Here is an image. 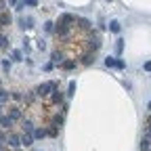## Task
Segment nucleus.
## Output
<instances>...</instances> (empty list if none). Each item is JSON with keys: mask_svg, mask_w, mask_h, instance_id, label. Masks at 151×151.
I'll use <instances>...</instances> for the list:
<instances>
[{"mask_svg": "<svg viewBox=\"0 0 151 151\" xmlns=\"http://www.w3.org/2000/svg\"><path fill=\"white\" fill-rule=\"evenodd\" d=\"M57 88H59L57 82H44V84H40V86L36 88V97H48V94L52 90H57Z\"/></svg>", "mask_w": 151, "mask_h": 151, "instance_id": "f257e3e1", "label": "nucleus"}, {"mask_svg": "<svg viewBox=\"0 0 151 151\" xmlns=\"http://www.w3.org/2000/svg\"><path fill=\"white\" fill-rule=\"evenodd\" d=\"M34 17H19V27H23V29H32L34 27Z\"/></svg>", "mask_w": 151, "mask_h": 151, "instance_id": "f03ea898", "label": "nucleus"}, {"mask_svg": "<svg viewBox=\"0 0 151 151\" xmlns=\"http://www.w3.org/2000/svg\"><path fill=\"white\" fill-rule=\"evenodd\" d=\"M6 143H9V147H13V149H19V147H21V139H19V134H13V132L6 137Z\"/></svg>", "mask_w": 151, "mask_h": 151, "instance_id": "7ed1b4c3", "label": "nucleus"}, {"mask_svg": "<svg viewBox=\"0 0 151 151\" xmlns=\"http://www.w3.org/2000/svg\"><path fill=\"white\" fill-rule=\"evenodd\" d=\"M57 23H61V25H67V27H71L69 23H76V17L65 13V15H61V17H59V21H57Z\"/></svg>", "mask_w": 151, "mask_h": 151, "instance_id": "20e7f679", "label": "nucleus"}, {"mask_svg": "<svg viewBox=\"0 0 151 151\" xmlns=\"http://www.w3.org/2000/svg\"><path fill=\"white\" fill-rule=\"evenodd\" d=\"M11 21H13L11 13H6V11H2V13H0V27H4V25H11Z\"/></svg>", "mask_w": 151, "mask_h": 151, "instance_id": "39448f33", "label": "nucleus"}, {"mask_svg": "<svg viewBox=\"0 0 151 151\" xmlns=\"http://www.w3.org/2000/svg\"><path fill=\"white\" fill-rule=\"evenodd\" d=\"M88 48H90L92 52H94V50H99V48H101V38H99V36H94L92 40H88Z\"/></svg>", "mask_w": 151, "mask_h": 151, "instance_id": "423d86ee", "label": "nucleus"}, {"mask_svg": "<svg viewBox=\"0 0 151 151\" xmlns=\"http://www.w3.org/2000/svg\"><path fill=\"white\" fill-rule=\"evenodd\" d=\"M19 139H21V145H25V147H32V145H34V137H32V134H27V132L19 134Z\"/></svg>", "mask_w": 151, "mask_h": 151, "instance_id": "0eeeda50", "label": "nucleus"}, {"mask_svg": "<svg viewBox=\"0 0 151 151\" xmlns=\"http://www.w3.org/2000/svg\"><path fill=\"white\" fill-rule=\"evenodd\" d=\"M13 126V120L9 116H0V128H4V130H11Z\"/></svg>", "mask_w": 151, "mask_h": 151, "instance_id": "6e6552de", "label": "nucleus"}, {"mask_svg": "<svg viewBox=\"0 0 151 151\" xmlns=\"http://www.w3.org/2000/svg\"><path fill=\"white\" fill-rule=\"evenodd\" d=\"M9 118L15 122V120H21V109H19V107H11L9 109Z\"/></svg>", "mask_w": 151, "mask_h": 151, "instance_id": "1a4fd4ad", "label": "nucleus"}, {"mask_svg": "<svg viewBox=\"0 0 151 151\" xmlns=\"http://www.w3.org/2000/svg\"><path fill=\"white\" fill-rule=\"evenodd\" d=\"M21 126H23V132H27V134H32V132L36 130L32 120H21Z\"/></svg>", "mask_w": 151, "mask_h": 151, "instance_id": "9d476101", "label": "nucleus"}, {"mask_svg": "<svg viewBox=\"0 0 151 151\" xmlns=\"http://www.w3.org/2000/svg\"><path fill=\"white\" fill-rule=\"evenodd\" d=\"M50 101H52V103H61V101H63V92H61L59 88L52 90V92H50Z\"/></svg>", "mask_w": 151, "mask_h": 151, "instance_id": "9b49d317", "label": "nucleus"}, {"mask_svg": "<svg viewBox=\"0 0 151 151\" xmlns=\"http://www.w3.org/2000/svg\"><path fill=\"white\" fill-rule=\"evenodd\" d=\"M9 99H11V92H9V90H4V88H0V105L9 103Z\"/></svg>", "mask_w": 151, "mask_h": 151, "instance_id": "f8f14e48", "label": "nucleus"}, {"mask_svg": "<svg viewBox=\"0 0 151 151\" xmlns=\"http://www.w3.org/2000/svg\"><path fill=\"white\" fill-rule=\"evenodd\" d=\"M50 61H52V63H63V52H59V50H52V55H50Z\"/></svg>", "mask_w": 151, "mask_h": 151, "instance_id": "ddd939ff", "label": "nucleus"}, {"mask_svg": "<svg viewBox=\"0 0 151 151\" xmlns=\"http://www.w3.org/2000/svg\"><path fill=\"white\" fill-rule=\"evenodd\" d=\"M55 32H57V34H59V36H63V38H65V36L69 34V27H67V25H61V23H57V27H55Z\"/></svg>", "mask_w": 151, "mask_h": 151, "instance_id": "4468645a", "label": "nucleus"}, {"mask_svg": "<svg viewBox=\"0 0 151 151\" xmlns=\"http://www.w3.org/2000/svg\"><path fill=\"white\" fill-rule=\"evenodd\" d=\"M32 137H34V141H36V139H44V137H46V130H44V128H36V130L32 132Z\"/></svg>", "mask_w": 151, "mask_h": 151, "instance_id": "2eb2a0df", "label": "nucleus"}, {"mask_svg": "<svg viewBox=\"0 0 151 151\" xmlns=\"http://www.w3.org/2000/svg\"><path fill=\"white\" fill-rule=\"evenodd\" d=\"M109 29H111L113 34H120V29H122L120 21H111V23H109Z\"/></svg>", "mask_w": 151, "mask_h": 151, "instance_id": "dca6fc26", "label": "nucleus"}, {"mask_svg": "<svg viewBox=\"0 0 151 151\" xmlns=\"http://www.w3.org/2000/svg\"><path fill=\"white\" fill-rule=\"evenodd\" d=\"M78 23H80V27H82V29H90V27H92V23L88 21V19H84V17H82V19H78Z\"/></svg>", "mask_w": 151, "mask_h": 151, "instance_id": "f3484780", "label": "nucleus"}, {"mask_svg": "<svg viewBox=\"0 0 151 151\" xmlns=\"http://www.w3.org/2000/svg\"><path fill=\"white\" fill-rule=\"evenodd\" d=\"M82 63H84V65L94 63V55H90V52H88V55H84V57H82Z\"/></svg>", "mask_w": 151, "mask_h": 151, "instance_id": "a211bd4d", "label": "nucleus"}, {"mask_svg": "<svg viewBox=\"0 0 151 151\" xmlns=\"http://www.w3.org/2000/svg\"><path fill=\"white\" fill-rule=\"evenodd\" d=\"M61 67H63L65 71H69V69H73V67H76V61H63V63H61Z\"/></svg>", "mask_w": 151, "mask_h": 151, "instance_id": "6ab92c4d", "label": "nucleus"}, {"mask_svg": "<svg viewBox=\"0 0 151 151\" xmlns=\"http://www.w3.org/2000/svg\"><path fill=\"white\" fill-rule=\"evenodd\" d=\"M44 32H46V34H52V32H55V23H52V21H46V23H44Z\"/></svg>", "mask_w": 151, "mask_h": 151, "instance_id": "aec40b11", "label": "nucleus"}, {"mask_svg": "<svg viewBox=\"0 0 151 151\" xmlns=\"http://www.w3.org/2000/svg\"><path fill=\"white\" fill-rule=\"evenodd\" d=\"M76 94V82H69V86H67V97H73Z\"/></svg>", "mask_w": 151, "mask_h": 151, "instance_id": "412c9836", "label": "nucleus"}, {"mask_svg": "<svg viewBox=\"0 0 151 151\" xmlns=\"http://www.w3.org/2000/svg\"><path fill=\"white\" fill-rule=\"evenodd\" d=\"M6 46H9V38L0 34V48H6Z\"/></svg>", "mask_w": 151, "mask_h": 151, "instance_id": "4be33fe9", "label": "nucleus"}, {"mask_svg": "<svg viewBox=\"0 0 151 151\" xmlns=\"http://www.w3.org/2000/svg\"><path fill=\"white\" fill-rule=\"evenodd\" d=\"M13 61H23V55H21V50H13Z\"/></svg>", "mask_w": 151, "mask_h": 151, "instance_id": "5701e85b", "label": "nucleus"}, {"mask_svg": "<svg viewBox=\"0 0 151 151\" xmlns=\"http://www.w3.org/2000/svg\"><path fill=\"white\" fill-rule=\"evenodd\" d=\"M105 65H107V67H116V57H107V59H105Z\"/></svg>", "mask_w": 151, "mask_h": 151, "instance_id": "b1692460", "label": "nucleus"}, {"mask_svg": "<svg viewBox=\"0 0 151 151\" xmlns=\"http://www.w3.org/2000/svg\"><path fill=\"white\" fill-rule=\"evenodd\" d=\"M122 50H124V40H116V52L120 55Z\"/></svg>", "mask_w": 151, "mask_h": 151, "instance_id": "393cba45", "label": "nucleus"}, {"mask_svg": "<svg viewBox=\"0 0 151 151\" xmlns=\"http://www.w3.org/2000/svg\"><path fill=\"white\" fill-rule=\"evenodd\" d=\"M46 134H50V137H57V134H59V130H57V126H50V128L46 130Z\"/></svg>", "mask_w": 151, "mask_h": 151, "instance_id": "a878e982", "label": "nucleus"}, {"mask_svg": "<svg viewBox=\"0 0 151 151\" xmlns=\"http://www.w3.org/2000/svg\"><path fill=\"white\" fill-rule=\"evenodd\" d=\"M149 145H151V141H149V139H143V141H141V149H143V151H147V149H149Z\"/></svg>", "mask_w": 151, "mask_h": 151, "instance_id": "bb28decb", "label": "nucleus"}, {"mask_svg": "<svg viewBox=\"0 0 151 151\" xmlns=\"http://www.w3.org/2000/svg\"><path fill=\"white\" fill-rule=\"evenodd\" d=\"M59 124H63V116H55L52 118V126H59Z\"/></svg>", "mask_w": 151, "mask_h": 151, "instance_id": "cd10ccee", "label": "nucleus"}, {"mask_svg": "<svg viewBox=\"0 0 151 151\" xmlns=\"http://www.w3.org/2000/svg\"><path fill=\"white\" fill-rule=\"evenodd\" d=\"M116 67H118V69H126V61H122V59H116Z\"/></svg>", "mask_w": 151, "mask_h": 151, "instance_id": "c85d7f7f", "label": "nucleus"}, {"mask_svg": "<svg viewBox=\"0 0 151 151\" xmlns=\"http://www.w3.org/2000/svg\"><path fill=\"white\" fill-rule=\"evenodd\" d=\"M2 69H4L6 73L11 71V61H9V59H4V61H2Z\"/></svg>", "mask_w": 151, "mask_h": 151, "instance_id": "c756f323", "label": "nucleus"}, {"mask_svg": "<svg viewBox=\"0 0 151 151\" xmlns=\"http://www.w3.org/2000/svg\"><path fill=\"white\" fill-rule=\"evenodd\" d=\"M11 99H15V101H21V99H23V94H21V92H11Z\"/></svg>", "mask_w": 151, "mask_h": 151, "instance_id": "7c9ffc66", "label": "nucleus"}, {"mask_svg": "<svg viewBox=\"0 0 151 151\" xmlns=\"http://www.w3.org/2000/svg\"><path fill=\"white\" fill-rule=\"evenodd\" d=\"M23 4H27V6H38V0H21Z\"/></svg>", "mask_w": 151, "mask_h": 151, "instance_id": "2f4dec72", "label": "nucleus"}, {"mask_svg": "<svg viewBox=\"0 0 151 151\" xmlns=\"http://www.w3.org/2000/svg\"><path fill=\"white\" fill-rule=\"evenodd\" d=\"M23 6H25L23 2H17V4H15V11H19V13H21V11H23Z\"/></svg>", "mask_w": 151, "mask_h": 151, "instance_id": "473e14b6", "label": "nucleus"}, {"mask_svg": "<svg viewBox=\"0 0 151 151\" xmlns=\"http://www.w3.org/2000/svg\"><path fill=\"white\" fill-rule=\"evenodd\" d=\"M38 48L44 50V48H46V42H44V40H38Z\"/></svg>", "mask_w": 151, "mask_h": 151, "instance_id": "72a5a7b5", "label": "nucleus"}, {"mask_svg": "<svg viewBox=\"0 0 151 151\" xmlns=\"http://www.w3.org/2000/svg\"><path fill=\"white\" fill-rule=\"evenodd\" d=\"M34 99H36V94H34V92H29V94H27V97H25V101H27V103H32Z\"/></svg>", "mask_w": 151, "mask_h": 151, "instance_id": "f704fd0d", "label": "nucleus"}, {"mask_svg": "<svg viewBox=\"0 0 151 151\" xmlns=\"http://www.w3.org/2000/svg\"><path fill=\"white\" fill-rule=\"evenodd\" d=\"M143 67H145V71H151V61H147V63H145Z\"/></svg>", "mask_w": 151, "mask_h": 151, "instance_id": "c9c22d12", "label": "nucleus"}, {"mask_svg": "<svg viewBox=\"0 0 151 151\" xmlns=\"http://www.w3.org/2000/svg\"><path fill=\"white\" fill-rule=\"evenodd\" d=\"M4 6H6V2H4V0H0V13L4 11Z\"/></svg>", "mask_w": 151, "mask_h": 151, "instance_id": "e433bc0d", "label": "nucleus"}, {"mask_svg": "<svg viewBox=\"0 0 151 151\" xmlns=\"http://www.w3.org/2000/svg\"><path fill=\"white\" fill-rule=\"evenodd\" d=\"M9 2H11V4H17V2H21V0H9Z\"/></svg>", "mask_w": 151, "mask_h": 151, "instance_id": "4c0bfd02", "label": "nucleus"}, {"mask_svg": "<svg viewBox=\"0 0 151 151\" xmlns=\"http://www.w3.org/2000/svg\"><path fill=\"white\" fill-rule=\"evenodd\" d=\"M0 116H2V105H0Z\"/></svg>", "mask_w": 151, "mask_h": 151, "instance_id": "58836bf2", "label": "nucleus"}, {"mask_svg": "<svg viewBox=\"0 0 151 151\" xmlns=\"http://www.w3.org/2000/svg\"><path fill=\"white\" fill-rule=\"evenodd\" d=\"M149 109H151V101H149Z\"/></svg>", "mask_w": 151, "mask_h": 151, "instance_id": "ea45409f", "label": "nucleus"}, {"mask_svg": "<svg viewBox=\"0 0 151 151\" xmlns=\"http://www.w3.org/2000/svg\"><path fill=\"white\" fill-rule=\"evenodd\" d=\"M147 151H151V149H147Z\"/></svg>", "mask_w": 151, "mask_h": 151, "instance_id": "a19ab883", "label": "nucleus"}, {"mask_svg": "<svg viewBox=\"0 0 151 151\" xmlns=\"http://www.w3.org/2000/svg\"><path fill=\"white\" fill-rule=\"evenodd\" d=\"M17 151H19V149H17Z\"/></svg>", "mask_w": 151, "mask_h": 151, "instance_id": "79ce46f5", "label": "nucleus"}]
</instances>
